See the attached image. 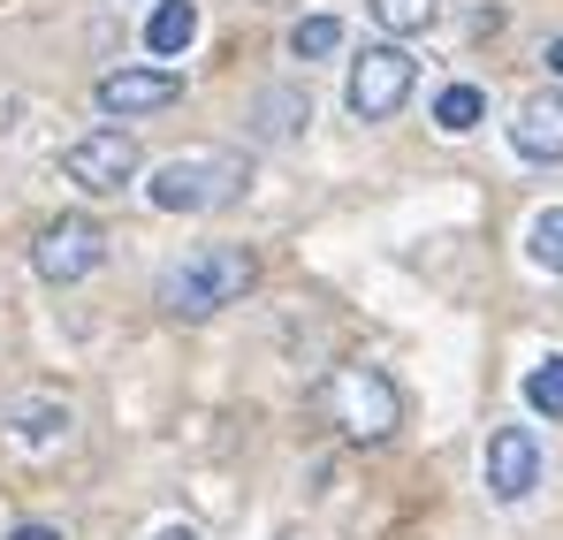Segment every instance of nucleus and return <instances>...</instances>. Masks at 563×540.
I'll return each instance as SVG.
<instances>
[{
    "mask_svg": "<svg viewBox=\"0 0 563 540\" xmlns=\"http://www.w3.org/2000/svg\"><path fill=\"white\" fill-rule=\"evenodd\" d=\"M526 404H533L541 419H563V359H541L526 373Z\"/></svg>",
    "mask_w": 563,
    "mask_h": 540,
    "instance_id": "f3484780",
    "label": "nucleus"
},
{
    "mask_svg": "<svg viewBox=\"0 0 563 540\" xmlns=\"http://www.w3.org/2000/svg\"><path fill=\"white\" fill-rule=\"evenodd\" d=\"M526 260L541 274H563V206H541L533 229H526Z\"/></svg>",
    "mask_w": 563,
    "mask_h": 540,
    "instance_id": "4468645a",
    "label": "nucleus"
},
{
    "mask_svg": "<svg viewBox=\"0 0 563 540\" xmlns=\"http://www.w3.org/2000/svg\"><path fill=\"white\" fill-rule=\"evenodd\" d=\"M305 122H312V99H305L297 85H267L260 99H252V137H267V145H289Z\"/></svg>",
    "mask_w": 563,
    "mask_h": 540,
    "instance_id": "9b49d317",
    "label": "nucleus"
},
{
    "mask_svg": "<svg viewBox=\"0 0 563 540\" xmlns=\"http://www.w3.org/2000/svg\"><path fill=\"white\" fill-rule=\"evenodd\" d=\"M244 183H252V161H244V153H184V161H161V168H153L145 198H153L161 213H213V206H229Z\"/></svg>",
    "mask_w": 563,
    "mask_h": 540,
    "instance_id": "7ed1b4c3",
    "label": "nucleus"
},
{
    "mask_svg": "<svg viewBox=\"0 0 563 540\" xmlns=\"http://www.w3.org/2000/svg\"><path fill=\"white\" fill-rule=\"evenodd\" d=\"M320 404H328V419H335L351 442H366V450L404 427V396H396V381H388L380 365H335V373L320 381Z\"/></svg>",
    "mask_w": 563,
    "mask_h": 540,
    "instance_id": "f03ea898",
    "label": "nucleus"
},
{
    "mask_svg": "<svg viewBox=\"0 0 563 540\" xmlns=\"http://www.w3.org/2000/svg\"><path fill=\"white\" fill-rule=\"evenodd\" d=\"M69 404L62 396H8L0 404V434H8V450H23V456H54V450H69Z\"/></svg>",
    "mask_w": 563,
    "mask_h": 540,
    "instance_id": "0eeeda50",
    "label": "nucleus"
},
{
    "mask_svg": "<svg viewBox=\"0 0 563 540\" xmlns=\"http://www.w3.org/2000/svg\"><path fill=\"white\" fill-rule=\"evenodd\" d=\"M366 8H374V23L388 38H411V31H427L442 15V0H366Z\"/></svg>",
    "mask_w": 563,
    "mask_h": 540,
    "instance_id": "dca6fc26",
    "label": "nucleus"
},
{
    "mask_svg": "<svg viewBox=\"0 0 563 540\" xmlns=\"http://www.w3.org/2000/svg\"><path fill=\"white\" fill-rule=\"evenodd\" d=\"M184 99V77L176 69H114V77H99V114H161V107H176Z\"/></svg>",
    "mask_w": 563,
    "mask_h": 540,
    "instance_id": "9d476101",
    "label": "nucleus"
},
{
    "mask_svg": "<svg viewBox=\"0 0 563 540\" xmlns=\"http://www.w3.org/2000/svg\"><path fill=\"white\" fill-rule=\"evenodd\" d=\"M510 153L533 161V168H556L563 161V91H526L518 114H510Z\"/></svg>",
    "mask_w": 563,
    "mask_h": 540,
    "instance_id": "1a4fd4ad",
    "label": "nucleus"
},
{
    "mask_svg": "<svg viewBox=\"0 0 563 540\" xmlns=\"http://www.w3.org/2000/svg\"><path fill=\"white\" fill-rule=\"evenodd\" d=\"M15 540H62L54 526H15Z\"/></svg>",
    "mask_w": 563,
    "mask_h": 540,
    "instance_id": "6ab92c4d",
    "label": "nucleus"
},
{
    "mask_svg": "<svg viewBox=\"0 0 563 540\" xmlns=\"http://www.w3.org/2000/svg\"><path fill=\"white\" fill-rule=\"evenodd\" d=\"M107 260V229H99L92 213H62V221H46L38 229V244H31V267H38V282H85V274Z\"/></svg>",
    "mask_w": 563,
    "mask_h": 540,
    "instance_id": "39448f33",
    "label": "nucleus"
},
{
    "mask_svg": "<svg viewBox=\"0 0 563 540\" xmlns=\"http://www.w3.org/2000/svg\"><path fill=\"white\" fill-rule=\"evenodd\" d=\"M289 54H297V62H328V54H343V23H335V15H297Z\"/></svg>",
    "mask_w": 563,
    "mask_h": 540,
    "instance_id": "2eb2a0df",
    "label": "nucleus"
},
{
    "mask_svg": "<svg viewBox=\"0 0 563 540\" xmlns=\"http://www.w3.org/2000/svg\"><path fill=\"white\" fill-rule=\"evenodd\" d=\"M533 487H541V434L533 427H495L487 434V495L526 503Z\"/></svg>",
    "mask_w": 563,
    "mask_h": 540,
    "instance_id": "6e6552de",
    "label": "nucleus"
},
{
    "mask_svg": "<svg viewBox=\"0 0 563 540\" xmlns=\"http://www.w3.org/2000/svg\"><path fill=\"white\" fill-rule=\"evenodd\" d=\"M62 168H69L77 190L114 198L122 183H137V137H130V130H92V137H77V145L62 153Z\"/></svg>",
    "mask_w": 563,
    "mask_h": 540,
    "instance_id": "423d86ee",
    "label": "nucleus"
},
{
    "mask_svg": "<svg viewBox=\"0 0 563 540\" xmlns=\"http://www.w3.org/2000/svg\"><path fill=\"white\" fill-rule=\"evenodd\" d=\"M411 85H419V62L388 38V46H366L358 62H351V114L358 122H388L404 99H411Z\"/></svg>",
    "mask_w": 563,
    "mask_h": 540,
    "instance_id": "20e7f679",
    "label": "nucleus"
},
{
    "mask_svg": "<svg viewBox=\"0 0 563 540\" xmlns=\"http://www.w3.org/2000/svg\"><path fill=\"white\" fill-rule=\"evenodd\" d=\"M479 114H487V91L479 85H442V99H434V130L465 137V130H479Z\"/></svg>",
    "mask_w": 563,
    "mask_h": 540,
    "instance_id": "ddd939ff",
    "label": "nucleus"
},
{
    "mask_svg": "<svg viewBox=\"0 0 563 540\" xmlns=\"http://www.w3.org/2000/svg\"><path fill=\"white\" fill-rule=\"evenodd\" d=\"M190 38H198V0H161V8L145 15V46H153L161 62L190 54Z\"/></svg>",
    "mask_w": 563,
    "mask_h": 540,
    "instance_id": "f8f14e48",
    "label": "nucleus"
},
{
    "mask_svg": "<svg viewBox=\"0 0 563 540\" xmlns=\"http://www.w3.org/2000/svg\"><path fill=\"white\" fill-rule=\"evenodd\" d=\"M541 62H549V77H563V38H549V54H541Z\"/></svg>",
    "mask_w": 563,
    "mask_h": 540,
    "instance_id": "a211bd4d",
    "label": "nucleus"
},
{
    "mask_svg": "<svg viewBox=\"0 0 563 540\" xmlns=\"http://www.w3.org/2000/svg\"><path fill=\"white\" fill-rule=\"evenodd\" d=\"M252 282H260V260H252L244 244H198V252H184L176 267L161 274V305H168L176 320H213V312H229Z\"/></svg>",
    "mask_w": 563,
    "mask_h": 540,
    "instance_id": "f257e3e1",
    "label": "nucleus"
},
{
    "mask_svg": "<svg viewBox=\"0 0 563 540\" xmlns=\"http://www.w3.org/2000/svg\"><path fill=\"white\" fill-rule=\"evenodd\" d=\"M153 540H198V533H190V526H161Z\"/></svg>",
    "mask_w": 563,
    "mask_h": 540,
    "instance_id": "aec40b11",
    "label": "nucleus"
}]
</instances>
